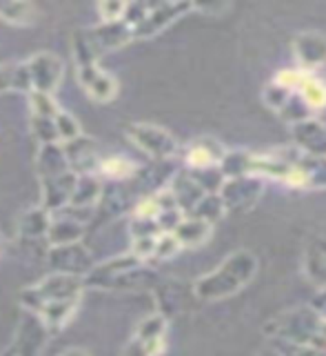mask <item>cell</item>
Returning a JSON list of instances; mask_svg holds the SVG:
<instances>
[{
	"instance_id": "cell-1",
	"label": "cell",
	"mask_w": 326,
	"mask_h": 356,
	"mask_svg": "<svg viewBox=\"0 0 326 356\" xmlns=\"http://www.w3.org/2000/svg\"><path fill=\"white\" fill-rule=\"evenodd\" d=\"M257 272V259L246 250H240L224 259L216 270L200 276L194 292L202 300H220L229 298L251 281Z\"/></svg>"
},
{
	"instance_id": "cell-2",
	"label": "cell",
	"mask_w": 326,
	"mask_h": 356,
	"mask_svg": "<svg viewBox=\"0 0 326 356\" xmlns=\"http://www.w3.org/2000/svg\"><path fill=\"white\" fill-rule=\"evenodd\" d=\"M133 36V29L125 20L100 22L92 29H78L74 33V58L78 67L96 65V60L107 51H114L127 44Z\"/></svg>"
},
{
	"instance_id": "cell-3",
	"label": "cell",
	"mask_w": 326,
	"mask_h": 356,
	"mask_svg": "<svg viewBox=\"0 0 326 356\" xmlns=\"http://www.w3.org/2000/svg\"><path fill=\"white\" fill-rule=\"evenodd\" d=\"M85 289V278L71 276V274H49L42 278L38 285L27 287L20 294V303L33 314H38V309L53 300H80V294Z\"/></svg>"
},
{
	"instance_id": "cell-4",
	"label": "cell",
	"mask_w": 326,
	"mask_h": 356,
	"mask_svg": "<svg viewBox=\"0 0 326 356\" xmlns=\"http://www.w3.org/2000/svg\"><path fill=\"white\" fill-rule=\"evenodd\" d=\"M127 136L131 143L140 147L151 159H171L178 154V140L166 129L158 125H149V122H133L127 127Z\"/></svg>"
},
{
	"instance_id": "cell-5",
	"label": "cell",
	"mask_w": 326,
	"mask_h": 356,
	"mask_svg": "<svg viewBox=\"0 0 326 356\" xmlns=\"http://www.w3.org/2000/svg\"><path fill=\"white\" fill-rule=\"evenodd\" d=\"M47 263L55 274H71L80 278H87L89 272L96 267L92 252L78 243L53 245L47 254Z\"/></svg>"
},
{
	"instance_id": "cell-6",
	"label": "cell",
	"mask_w": 326,
	"mask_h": 356,
	"mask_svg": "<svg viewBox=\"0 0 326 356\" xmlns=\"http://www.w3.org/2000/svg\"><path fill=\"white\" fill-rule=\"evenodd\" d=\"M264 189L260 176H240V178H227L220 187V198L227 211H246L251 209Z\"/></svg>"
},
{
	"instance_id": "cell-7",
	"label": "cell",
	"mask_w": 326,
	"mask_h": 356,
	"mask_svg": "<svg viewBox=\"0 0 326 356\" xmlns=\"http://www.w3.org/2000/svg\"><path fill=\"white\" fill-rule=\"evenodd\" d=\"M27 70L31 78V92L53 94L62 78V60L55 54L40 51L27 60Z\"/></svg>"
},
{
	"instance_id": "cell-8",
	"label": "cell",
	"mask_w": 326,
	"mask_h": 356,
	"mask_svg": "<svg viewBox=\"0 0 326 356\" xmlns=\"http://www.w3.org/2000/svg\"><path fill=\"white\" fill-rule=\"evenodd\" d=\"M78 183L76 172H65L58 176L40 178V196H42V207L47 211H58L65 205L71 203L74 189Z\"/></svg>"
},
{
	"instance_id": "cell-9",
	"label": "cell",
	"mask_w": 326,
	"mask_h": 356,
	"mask_svg": "<svg viewBox=\"0 0 326 356\" xmlns=\"http://www.w3.org/2000/svg\"><path fill=\"white\" fill-rule=\"evenodd\" d=\"M142 267V261L138 256H133L131 252L125 256H118V259H111L103 265H96L89 276L85 278V285H92V287H116V283L120 281L122 276L138 270Z\"/></svg>"
},
{
	"instance_id": "cell-10",
	"label": "cell",
	"mask_w": 326,
	"mask_h": 356,
	"mask_svg": "<svg viewBox=\"0 0 326 356\" xmlns=\"http://www.w3.org/2000/svg\"><path fill=\"white\" fill-rule=\"evenodd\" d=\"M293 54L302 70L316 72L318 67L326 65V36L320 31L300 33L293 40Z\"/></svg>"
},
{
	"instance_id": "cell-11",
	"label": "cell",
	"mask_w": 326,
	"mask_h": 356,
	"mask_svg": "<svg viewBox=\"0 0 326 356\" xmlns=\"http://www.w3.org/2000/svg\"><path fill=\"white\" fill-rule=\"evenodd\" d=\"M189 9H194V5H189V3H164V5H155V7L149 9L147 18H144L140 25L133 29V36H136V38H149V36H153V33L162 31L166 25H171V22L178 16H182L185 11H189Z\"/></svg>"
},
{
	"instance_id": "cell-12",
	"label": "cell",
	"mask_w": 326,
	"mask_h": 356,
	"mask_svg": "<svg viewBox=\"0 0 326 356\" xmlns=\"http://www.w3.org/2000/svg\"><path fill=\"white\" fill-rule=\"evenodd\" d=\"M78 78H80L87 94L92 96L96 103H109V100L118 94L116 78L103 70H98V65L78 67Z\"/></svg>"
},
{
	"instance_id": "cell-13",
	"label": "cell",
	"mask_w": 326,
	"mask_h": 356,
	"mask_svg": "<svg viewBox=\"0 0 326 356\" xmlns=\"http://www.w3.org/2000/svg\"><path fill=\"white\" fill-rule=\"evenodd\" d=\"M293 145L309 156H326V127L320 120H302L298 125H291Z\"/></svg>"
},
{
	"instance_id": "cell-14",
	"label": "cell",
	"mask_w": 326,
	"mask_h": 356,
	"mask_svg": "<svg viewBox=\"0 0 326 356\" xmlns=\"http://www.w3.org/2000/svg\"><path fill=\"white\" fill-rule=\"evenodd\" d=\"M224 147L216 140V138H196L189 145L187 149V165L194 172H202V170H211V167H218L224 159Z\"/></svg>"
},
{
	"instance_id": "cell-15",
	"label": "cell",
	"mask_w": 326,
	"mask_h": 356,
	"mask_svg": "<svg viewBox=\"0 0 326 356\" xmlns=\"http://www.w3.org/2000/svg\"><path fill=\"white\" fill-rule=\"evenodd\" d=\"M62 147H65V154H67V161H69L71 172H76V174L80 172L83 176L98 172L100 161L96 159V145H94L92 138L80 136L76 140L62 143Z\"/></svg>"
},
{
	"instance_id": "cell-16",
	"label": "cell",
	"mask_w": 326,
	"mask_h": 356,
	"mask_svg": "<svg viewBox=\"0 0 326 356\" xmlns=\"http://www.w3.org/2000/svg\"><path fill=\"white\" fill-rule=\"evenodd\" d=\"M169 189L173 192V196L178 200V207L182 211H189V214H194L198 203L207 196L205 187L198 183V178L194 174H180Z\"/></svg>"
},
{
	"instance_id": "cell-17",
	"label": "cell",
	"mask_w": 326,
	"mask_h": 356,
	"mask_svg": "<svg viewBox=\"0 0 326 356\" xmlns=\"http://www.w3.org/2000/svg\"><path fill=\"white\" fill-rule=\"evenodd\" d=\"M69 161H67V154L62 143H53V145H42V149L38 154V176L40 178H49V176H58L69 172Z\"/></svg>"
},
{
	"instance_id": "cell-18",
	"label": "cell",
	"mask_w": 326,
	"mask_h": 356,
	"mask_svg": "<svg viewBox=\"0 0 326 356\" xmlns=\"http://www.w3.org/2000/svg\"><path fill=\"white\" fill-rule=\"evenodd\" d=\"M175 238L180 241V245L185 248H198V245L205 243L211 236V225L207 220H200L196 216H185L182 222L173 229Z\"/></svg>"
},
{
	"instance_id": "cell-19",
	"label": "cell",
	"mask_w": 326,
	"mask_h": 356,
	"mask_svg": "<svg viewBox=\"0 0 326 356\" xmlns=\"http://www.w3.org/2000/svg\"><path fill=\"white\" fill-rule=\"evenodd\" d=\"M49 227H51V218H49V211L44 207H38V209H29L25 214L20 216L18 220V232L22 238H42L49 234Z\"/></svg>"
},
{
	"instance_id": "cell-20",
	"label": "cell",
	"mask_w": 326,
	"mask_h": 356,
	"mask_svg": "<svg viewBox=\"0 0 326 356\" xmlns=\"http://www.w3.org/2000/svg\"><path fill=\"white\" fill-rule=\"evenodd\" d=\"M100 196H103V183H100V178H96V174L78 176V183H76L69 207L89 209Z\"/></svg>"
},
{
	"instance_id": "cell-21",
	"label": "cell",
	"mask_w": 326,
	"mask_h": 356,
	"mask_svg": "<svg viewBox=\"0 0 326 356\" xmlns=\"http://www.w3.org/2000/svg\"><path fill=\"white\" fill-rule=\"evenodd\" d=\"M29 92L31 94V78L27 63L18 65H0V92Z\"/></svg>"
},
{
	"instance_id": "cell-22",
	"label": "cell",
	"mask_w": 326,
	"mask_h": 356,
	"mask_svg": "<svg viewBox=\"0 0 326 356\" xmlns=\"http://www.w3.org/2000/svg\"><path fill=\"white\" fill-rule=\"evenodd\" d=\"M76 305H78V300H53V303H47L38 309V316L44 327L55 330V327H62L65 323L71 318Z\"/></svg>"
},
{
	"instance_id": "cell-23",
	"label": "cell",
	"mask_w": 326,
	"mask_h": 356,
	"mask_svg": "<svg viewBox=\"0 0 326 356\" xmlns=\"http://www.w3.org/2000/svg\"><path fill=\"white\" fill-rule=\"evenodd\" d=\"M83 225L76 218H60V220H51V227L47 234V241L53 245H71L78 243L83 236Z\"/></svg>"
},
{
	"instance_id": "cell-24",
	"label": "cell",
	"mask_w": 326,
	"mask_h": 356,
	"mask_svg": "<svg viewBox=\"0 0 326 356\" xmlns=\"http://www.w3.org/2000/svg\"><path fill=\"white\" fill-rule=\"evenodd\" d=\"M218 167H220V172L224 176V181H227V178L251 176L253 154H246V152H227Z\"/></svg>"
},
{
	"instance_id": "cell-25",
	"label": "cell",
	"mask_w": 326,
	"mask_h": 356,
	"mask_svg": "<svg viewBox=\"0 0 326 356\" xmlns=\"http://www.w3.org/2000/svg\"><path fill=\"white\" fill-rule=\"evenodd\" d=\"M304 270L311 283H316L320 289H326V250L311 248L304 259Z\"/></svg>"
},
{
	"instance_id": "cell-26",
	"label": "cell",
	"mask_w": 326,
	"mask_h": 356,
	"mask_svg": "<svg viewBox=\"0 0 326 356\" xmlns=\"http://www.w3.org/2000/svg\"><path fill=\"white\" fill-rule=\"evenodd\" d=\"M0 18L14 25H31L36 20V7L29 3H0Z\"/></svg>"
},
{
	"instance_id": "cell-27",
	"label": "cell",
	"mask_w": 326,
	"mask_h": 356,
	"mask_svg": "<svg viewBox=\"0 0 326 356\" xmlns=\"http://www.w3.org/2000/svg\"><path fill=\"white\" fill-rule=\"evenodd\" d=\"M136 172V165H133L125 156H109V159L100 161L98 174H103L107 178H114V181H122V178H129Z\"/></svg>"
},
{
	"instance_id": "cell-28",
	"label": "cell",
	"mask_w": 326,
	"mask_h": 356,
	"mask_svg": "<svg viewBox=\"0 0 326 356\" xmlns=\"http://www.w3.org/2000/svg\"><path fill=\"white\" fill-rule=\"evenodd\" d=\"M224 211H227V207H224L220 194H207L198 203V207L194 209V214H191V216H196L200 220H207L209 225H213L218 218L224 216Z\"/></svg>"
},
{
	"instance_id": "cell-29",
	"label": "cell",
	"mask_w": 326,
	"mask_h": 356,
	"mask_svg": "<svg viewBox=\"0 0 326 356\" xmlns=\"http://www.w3.org/2000/svg\"><path fill=\"white\" fill-rule=\"evenodd\" d=\"M300 96L304 98V103L311 109H322V107H326V83H322L320 78L311 74L309 81L302 85Z\"/></svg>"
},
{
	"instance_id": "cell-30",
	"label": "cell",
	"mask_w": 326,
	"mask_h": 356,
	"mask_svg": "<svg viewBox=\"0 0 326 356\" xmlns=\"http://www.w3.org/2000/svg\"><path fill=\"white\" fill-rule=\"evenodd\" d=\"M31 134H33V138L42 145H53L60 140L58 127H55V118L31 116Z\"/></svg>"
},
{
	"instance_id": "cell-31",
	"label": "cell",
	"mask_w": 326,
	"mask_h": 356,
	"mask_svg": "<svg viewBox=\"0 0 326 356\" xmlns=\"http://www.w3.org/2000/svg\"><path fill=\"white\" fill-rule=\"evenodd\" d=\"M29 105H31V111L33 116H44V118H55L60 114L58 105H55V100L51 94H42V92H31L29 94Z\"/></svg>"
},
{
	"instance_id": "cell-32",
	"label": "cell",
	"mask_w": 326,
	"mask_h": 356,
	"mask_svg": "<svg viewBox=\"0 0 326 356\" xmlns=\"http://www.w3.org/2000/svg\"><path fill=\"white\" fill-rule=\"evenodd\" d=\"M55 127H58V136L62 143H69V140H76V138H80L83 136V131H80V125H78V120L71 116V114H67V111L60 109V114L55 116Z\"/></svg>"
},
{
	"instance_id": "cell-33",
	"label": "cell",
	"mask_w": 326,
	"mask_h": 356,
	"mask_svg": "<svg viewBox=\"0 0 326 356\" xmlns=\"http://www.w3.org/2000/svg\"><path fill=\"white\" fill-rule=\"evenodd\" d=\"M182 250V245L175 238L173 232H162L158 236V245H155V256L153 259L158 261H166V259H173V256Z\"/></svg>"
},
{
	"instance_id": "cell-34",
	"label": "cell",
	"mask_w": 326,
	"mask_h": 356,
	"mask_svg": "<svg viewBox=\"0 0 326 356\" xmlns=\"http://www.w3.org/2000/svg\"><path fill=\"white\" fill-rule=\"evenodd\" d=\"M131 234L133 238H149V236H160L162 229L158 225V220L153 218H133Z\"/></svg>"
},
{
	"instance_id": "cell-35",
	"label": "cell",
	"mask_w": 326,
	"mask_h": 356,
	"mask_svg": "<svg viewBox=\"0 0 326 356\" xmlns=\"http://www.w3.org/2000/svg\"><path fill=\"white\" fill-rule=\"evenodd\" d=\"M155 245H158V236H149V238H133L131 245V254L138 256L140 261H147L155 256Z\"/></svg>"
},
{
	"instance_id": "cell-36",
	"label": "cell",
	"mask_w": 326,
	"mask_h": 356,
	"mask_svg": "<svg viewBox=\"0 0 326 356\" xmlns=\"http://www.w3.org/2000/svg\"><path fill=\"white\" fill-rule=\"evenodd\" d=\"M98 11H100V16H103V22H118V20H125L127 3H100Z\"/></svg>"
},
{
	"instance_id": "cell-37",
	"label": "cell",
	"mask_w": 326,
	"mask_h": 356,
	"mask_svg": "<svg viewBox=\"0 0 326 356\" xmlns=\"http://www.w3.org/2000/svg\"><path fill=\"white\" fill-rule=\"evenodd\" d=\"M58 356H89V352L87 350H80V348H71V350H65Z\"/></svg>"
},
{
	"instance_id": "cell-38",
	"label": "cell",
	"mask_w": 326,
	"mask_h": 356,
	"mask_svg": "<svg viewBox=\"0 0 326 356\" xmlns=\"http://www.w3.org/2000/svg\"><path fill=\"white\" fill-rule=\"evenodd\" d=\"M0 356H20V345H18V343H16V345H11V348H7Z\"/></svg>"
},
{
	"instance_id": "cell-39",
	"label": "cell",
	"mask_w": 326,
	"mask_h": 356,
	"mask_svg": "<svg viewBox=\"0 0 326 356\" xmlns=\"http://www.w3.org/2000/svg\"><path fill=\"white\" fill-rule=\"evenodd\" d=\"M3 250H5V238L0 236V254H3Z\"/></svg>"
},
{
	"instance_id": "cell-40",
	"label": "cell",
	"mask_w": 326,
	"mask_h": 356,
	"mask_svg": "<svg viewBox=\"0 0 326 356\" xmlns=\"http://www.w3.org/2000/svg\"><path fill=\"white\" fill-rule=\"evenodd\" d=\"M322 300H324V303H326V289H322Z\"/></svg>"
}]
</instances>
